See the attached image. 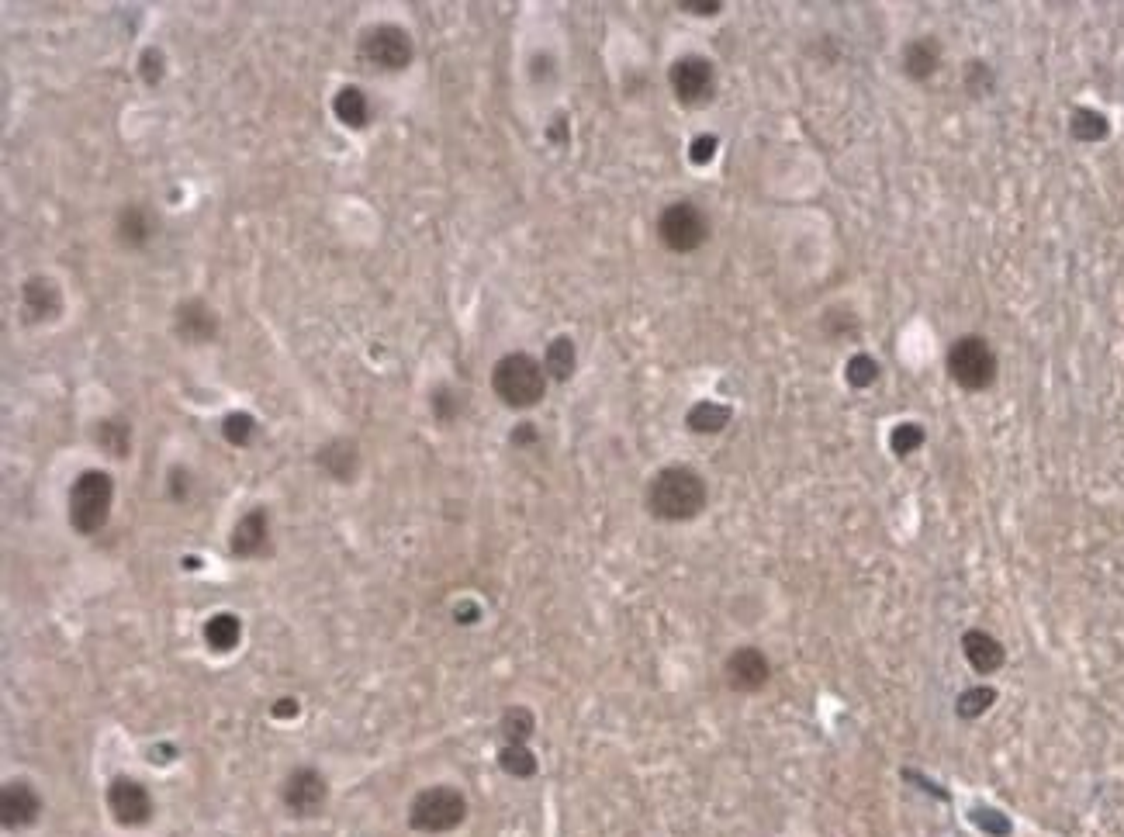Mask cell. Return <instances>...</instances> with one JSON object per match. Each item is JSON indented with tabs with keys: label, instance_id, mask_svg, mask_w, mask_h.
I'll return each mask as SVG.
<instances>
[{
	"label": "cell",
	"instance_id": "obj_1",
	"mask_svg": "<svg viewBox=\"0 0 1124 837\" xmlns=\"http://www.w3.org/2000/svg\"><path fill=\"white\" fill-rule=\"evenodd\" d=\"M706 481L696 467L685 464H668L647 485V509L665 523H685L696 519L706 509Z\"/></svg>",
	"mask_w": 1124,
	"mask_h": 837
},
{
	"label": "cell",
	"instance_id": "obj_2",
	"mask_svg": "<svg viewBox=\"0 0 1124 837\" xmlns=\"http://www.w3.org/2000/svg\"><path fill=\"white\" fill-rule=\"evenodd\" d=\"M492 388L509 409H533L547 395V371L530 353H505L492 371Z\"/></svg>",
	"mask_w": 1124,
	"mask_h": 837
},
{
	"label": "cell",
	"instance_id": "obj_3",
	"mask_svg": "<svg viewBox=\"0 0 1124 837\" xmlns=\"http://www.w3.org/2000/svg\"><path fill=\"white\" fill-rule=\"evenodd\" d=\"M111 502H115V478L108 471L90 467L70 488V526L84 537L101 533L108 526Z\"/></svg>",
	"mask_w": 1124,
	"mask_h": 837
},
{
	"label": "cell",
	"instance_id": "obj_4",
	"mask_svg": "<svg viewBox=\"0 0 1124 837\" xmlns=\"http://www.w3.org/2000/svg\"><path fill=\"white\" fill-rule=\"evenodd\" d=\"M467 799L454 786H429L412 799L409 824L422 834H447L464 824Z\"/></svg>",
	"mask_w": 1124,
	"mask_h": 837
},
{
	"label": "cell",
	"instance_id": "obj_5",
	"mask_svg": "<svg viewBox=\"0 0 1124 837\" xmlns=\"http://www.w3.org/2000/svg\"><path fill=\"white\" fill-rule=\"evenodd\" d=\"M948 374L958 388L986 391L997 381V353L983 336H962L948 350Z\"/></svg>",
	"mask_w": 1124,
	"mask_h": 837
},
{
	"label": "cell",
	"instance_id": "obj_6",
	"mask_svg": "<svg viewBox=\"0 0 1124 837\" xmlns=\"http://www.w3.org/2000/svg\"><path fill=\"white\" fill-rule=\"evenodd\" d=\"M658 236L671 253H692L709 239V222L703 208L692 201H675L661 211L658 218Z\"/></svg>",
	"mask_w": 1124,
	"mask_h": 837
},
{
	"label": "cell",
	"instance_id": "obj_7",
	"mask_svg": "<svg viewBox=\"0 0 1124 837\" xmlns=\"http://www.w3.org/2000/svg\"><path fill=\"white\" fill-rule=\"evenodd\" d=\"M360 56L377 70L398 73L412 63V39L398 25H374L360 35Z\"/></svg>",
	"mask_w": 1124,
	"mask_h": 837
},
{
	"label": "cell",
	"instance_id": "obj_8",
	"mask_svg": "<svg viewBox=\"0 0 1124 837\" xmlns=\"http://www.w3.org/2000/svg\"><path fill=\"white\" fill-rule=\"evenodd\" d=\"M281 796L294 817H319V813L326 810L329 782H326V775H319L315 768H294L288 779H284Z\"/></svg>",
	"mask_w": 1124,
	"mask_h": 837
},
{
	"label": "cell",
	"instance_id": "obj_9",
	"mask_svg": "<svg viewBox=\"0 0 1124 837\" xmlns=\"http://www.w3.org/2000/svg\"><path fill=\"white\" fill-rule=\"evenodd\" d=\"M668 80L682 104H703L716 87V70L706 56H682L671 63Z\"/></svg>",
	"mask_w": 1124,
	"mask_h": 837
},
{
	"label": "cell",
	"instance_id": "obj_10",
	"mask_svg": "<svg viewBox=\"0 0 1124 837\" xmlns=\"http://www.w3.org/2000/svg\"><path fill=\"white\" fill-rule=\"evenodd\" d=\"M108 810L115 813V820L122 827H142L153 820V796H149V789L139 779L118 775L108 786Z\"/></svg>",
	"mask_w": 1124,
	"mask_h": 837
},
{
	"label": "cell",
	"instance_id": "obj_11",
	"mask_svg": "<svg viewBox=\"0 0 1124 837\" xmlns=\"http://www.w3.org/2000/svg\"><path fill=\"white\" fill-rule=\"evenodd\" d=\"M42 813V796L35 793L32 782L14 779L0 789V820H4L7 831H25L39 820Z\"/></svg>",
	"mask_w": 1124,
	"mask_h": 837
},
{
	"label": "cell",
	"instance_id": "obj_12",
	"mask_svg": "<svg viewBox=\"0 0 1124 837\" xmlns=\"http://www.w3.org/2000/svg\"><path fill=\"white\" fill-rule=\"evenodd\" d=\"M173 333L187 346H205L218 333V315L201 298H187L173 312Z\"/></svg>",
	"mask_w": 1124,
	"mask_h": 837
},
{
	"label": "cell",
	"instance_id": "obj_13",
	"mask_svg": "<svg viewBox=\"0 0 1124 837\" xmlns=\"http://www.w3.org/2000/svg\"><path fill=\"white\" fill-rule=\"evenodd\" d=\"M723 675H727V685L734 692H758L772 678V665L758 647H737L723 665Z\"/></svg>",
	"mask_w": 1124,
	"mask_h": 837
},
{
	"label": "cell",
	"instance_id": "obj_14",
	"mask_svg": "<svg viewBox=\"0 0 1124 837\" xmlns=\"http://www.w3.org/2000/svg\"><path fill=\"white\" fill-rule=\"evenodd\" d=\"M21 312H25L28 322H52L59 312H63V294H59V284L45 274H35L21 284Z\"/></svg>",
	"mask_w": 1124,
	"mask_h": 837
},
{
	"label": "cell",
	"instance_id": "obj_15",
	"mask_svg": "<svg viewBox=\"0 0 1124 837\" xmlns=\"http://www.w3.org/2000/svg\"><path fill=\"white\" fill-rule=\"evenodd\" d=\"M962 654H965V661L972 665V671H979V675H993V671H1000L1003 661H1007L1003 644L986 630H965L962 633Z\"/></svg>",
	"mask_w": 1124,
	"mask_h": 837
},
{
	"label": "cell",
	"instance_id": "obj_16",
	"mask_svg": "<svg viewBox=\"0 0 1124 837\" xmlns=\"http://www.w3.org/2000/svg\"><path fill=\"white\" fill-rule=\"evenodd\" d=\"M270 540V523H267V509H250L232 530V554L236 557H260L267 550Z\"/></svg>",
	"mask_w": 1124,
	"mask_h": 837
},
{
	"label": "cell",
	"instance_id": "obj_17",
	"mask_svg": "<svg viewBox=\"0 0 1124 837\" xmlns=\"http://www.w3.org/2000/svg\"><path fill=\"white\" fill-rule=\"evenodd\" d=\"M115 232H118V243L128 246V250H142V246L156 236V222H153V215H149V208L125 205L118 211Z\"/></svg>",
	"mask_w": 1124,
	"mask_h": 837
},
{
	"label": "cell",
	"instance_id": "obj_18",
	"mask_svg": "<svg viewBox=\"0 0 1124 837\" xmlns=\"http://www.w3.org/2000/svg\"><path fill=\"white\" fill-rule=\"evenodd\" d=\"M941 66V45L931 39V35H924V39H914L903 45V73H907L910 80H927L934 77Z\"/></svg>",
	"mask_w": 1124,
	"mask_h": 837
},
{
	"label": "cell",
	"instance_id": "obj_19",
	"mask_svg": "<svg viewBox=\"0 0 1124 837\" xmlns=\"http://www.w3.org/2000/svg\"><path fill=\"white\" fill-rule=\"evenodd\" d=\"M319 464L322 471L329 474L333 481H353V474H357V464H360V454H357V443L350 440H333L326 443V447L319 450Z\"/></svg>",
	"mask_w": 1124,
	"mask_h": 837
},
{
	"label": "cell",
	"instance_id": "obj_20",
	"mask_svg": "<svg viewBox=\"0 0 1124 837\" xmlns=\"http://www.w3.org/2000/svg\"><path fill=\"white\" fill-rule=\"evenodd\" d=\"M94 440L104 454L122 461V457H128V450H132V426H128L125 419H101L94 429Z\"/></svg>",
	"mask_w": 1124,
	"mask_h": 837
},
{
	"label": "cell",
	"instance_id": "obj_21",
	"mask_svg": "<svg viewBox=\"0 0 1124 837\" xmlns=\"http://www.w3.org/2000/svg\"><path fill=\"white\" fill-rule=\"evenodd\" d=\"M336 118L346 128H364L367 118H371V104H367V94L360 87H343L333 101Z\"/></svg>",
	"mask_w": 1124,
	"mask_h": 837
},
{
	"label": "cell",
	"instance_id": "obj_22",
	"mask_svg": "<svg viewBox=\"0 0 1124 837\" xmlns=\"http://www.w3.org/2000/svg\"><path fill=\"white\" fill-rule=\"evenodd\" d=\"M243 637V623H239L236 613H215L205 623V644L211 651H232Z\"/></svg>",
	"mask_w": 1124,
	"mask_h": 837
},
{
	"label": "cell",
	"instance_id": "obj_23",
	"mask_svg": "<svg viewBox=\"0 0 1124 837\" xmlns=\"http://www.w3.org/2000/svg\"><path fill=\"white\" fill-rule=\"evenodd\" d=\"M575 364H578V350L568 336H557L554 343L547 346V353H543V371L554 377V381H568V377L575 374Z\"/></svg>",
	"mask_w": 1124,
	"mask_h": 837
},
{
	"label": "cell",
	"instance_id": "obj_24",
	"mask_svg": "<svg viewBox=\"0 0 1124 837\" xmlns=\"http://www.w3.org/2000/svg\"><path fill=\"white\" fill-rule=\"evenodd\" d=\"M730 416H734V412L720 402H696L685 412V426H689L692 433H720L730 422Z\"/></svg>",
	"mask_w": 1124,
	"mask_h": 837
},
{
	"label": "cell",
	"instance_id": "obj_25",
	"mask_svg": "<svg viewBox=\"0 0 1124 837\" xmlns=\"http://www.w3.org/2000/svg\"><path fill=\"white\" fill-rule=\"evenodd\" d=\"M1069 135L1076 142H1104L1111 135V122L1093 108H1076L1069 115Z\"/></svg>",
	"mask_w": 1124,
	"mask_h": 837
},
{
	"label": "cell",
	"instance_id": "obj_26",
	"mask_svg": "<svg viewBox=\"0 0 1124 837\" xmlns=\"http://www.w3.org/2000/svg\"><path fill=\"white\" fill-rule=\"evenodd\" d=\"M499 730H502L505 744H526L533 730H537V720H533V713L526 710V706H512V710L502 713Z\"/></svg>",
	"mask_w": 1124,
	"mask_h": 837
},
{
	"label": "cell",
	"instance_id": "obj_27",
	"mask_svg": "<svg viewBox=\"0 0 1124 837\" xmlns=\"http://www.w3.org/2000/svg\"><path fill=\"white\" fill-rule=\"evenodd\" d=\"M499 765L512 779H530V775L537 772V758H533V751L526 748V744H505L499 751Z\"/></svg>",
	"mask_w": 1124,
	"mask_h": 837
},
{
	"label": "cell",
	"instance_id": "obj_28",
	"mask_svg": "<svg viewBox=\"0 0 1124 837\" xmlns=\"http://www.w3.org/2000/svg\"><path fill=\"white\" fill-rule=\"evenodd\" d=\"M993 703H997V689H990V685H972V689H965L962 696H958L955 713L962 716V720H976V716H983Z\"/></svg>",
	"mask_w": 1124,
	"mask_h": 837
},
{
	"label": "cell",
	"instance_id": "obj_29",
	"mask_svg": "<svg viewBox=\"0 0 1124 837\" xmlns=\"http://www.w3.org/2000/svg\"><path fill=\"white\" fill-rule=\"evenodd\" d=\"M924 440H927V433L920 422H900V426H893V433H889V450H893L896 457H910L924 447Z\"/></svg>",
	"mask_w": 1124,
	"mask_h": 837
},
{
	"label": "cell",
	"instance_id": "obj_30",
	"mask_svg": "<svg viewBox=\"0 0 1124 837\" xmlns=\"http://www.w3.org/2000/svg\"><path fill=\"white\" fill-rule=\"evenodd\" d=\"M253 433H256V419L250 412H229L222 422V436L232 447H246V443L253 440Z\"/></svg>",
	"mask_w": 1124,
	"mask_h": 837
},
{
	"label": "cell",
	"instance_id": "obj_31",
	"mask_svg": "<svg viewBox=\"0 0 1124 837\" xmlns=\"http://www.w3.org/2000/svg\"><path fill=\"white\" fill-rule=\"evenodd\" d=\"M875 381H879V364H875V357H869V353H855V357L848 360V384L851 388H872Z\"/></svg>",
	"mask_w": 1124,
	"mask_h": 837
},
{
	"label": "cell",
	"instance_id": "obj_32",
	"mask_svg": "<svg viewBox=\"0 0 1124 837\" xmlns=\"http://www.w3.org/2000/svg\"><path fill=\"white\" fill-rule=\"evenodd\" d=\"M429 409H433V416L440 419V422H454L457 412H460L457 391L450 388V384H436L433 395H429Z\"/></svg>",
	"mask_w": 1124,
	"mask_h": 837
},
{
	"label": "cell",
	"instance_id": "obj_33",
	"mask_svg": "<svg viewBox=\"0 0 1124 837\" xmlns=\"http://www.w3.org/2000/svg\"><path fill=\"white\" fill-rule=\"evenodd\" d=\"M965 90H969L972 97H983V94H990L993 90V84H997V80H993V73H990V66L986 63H969L965 66Z\"/></svg>",
	"mask_w": 1124,
	"mask_h": 837
},
{
	"label": "cell",
	"instance_id": "obj_34",
	"mask_svg": "<svg viewBox=\"0 0 1124 837\" xmlns=\"http://www.w3.org/2000/svg\"><path fill=\"white\" fill-rule=\"evenodd\" d=\"M139 63H142V80H146L149 87L160 84L163 73H167V66H163V63H167V59H163V52H160V49H146V52H142Z\"/></svg>",
	"mask_w": 1124,
	"mask_h": 837
},
{
	"label": "cell",
	"instance_id": "obj_35",
	"mask_svg": "<svg viewBox=\"0 0 1124 837\" xmlns=\"http://www.w3.org/2000/svg\"><path fill=\"white\" fill-rule=\"evenodd\" d=\"M716 146H720L716 135H699V139H692V146H689V160L699 163V167H706V163L716 156Z\"/></svg>",
	"mask_w": 1124,
	"mask_h": 837
},
{
	"label": "cell",
	"instance_id": "obj_36",
	"mask_svg": "<svg viewBox=\"0 0 1124 837\" xmlns=\"http://www.w3.org/2000/svg\"><path fill=\"white\" fill-rule=\"evenodd\" d=\"M187 478H191V474L184 471V467H173L170 471V495L177 502H184L187 499V492H191V485H187Z\"/></svg>",
	"mask_w": 1124,
	"mask_h": 837
},
{
	"label": "cell",
	"instance_id": "obj_37",
	"mask_svg": "<svg viewBox=\"0 0 1124 837\" xmlns=\"http://www.w3.org/2000/svg\"><path fill=\"white\" fill-rule=\"evenodd\" d=\"M512 443H516V447H530V443H537V426H533V422H523V426H516V433H512Z\"/></svg>",
	"mask_w": 1124,
	"mask_h": 837
},
{
	"label": "cell",
	"instance_id": "obj_38",
	"mask_svg": "<svg viewBox=\"0 0 1124 837\" xmlns=\"http://www.w3.org/2000/svg\"><path fill=\"white\" fill-rule=\"evenodd\" d=\"M682 7V11H689V14H716L720 11V0H685V4H678Z\"/></svg>",
	"mask_w": 1124,
	"mask_h": 837
},
{
	"label": "cell",
	"instance_id": "obj_39",
	"mask_svg": "<svg viewBox=\"0 0 1124 837\" xmlns=\"http://www.w3.org/2000/svg\"><path fill=\"white\" fill-rule=\"evenodd\" d=\"M274 716H298V699H277Z\"/></svg>",
	"mask_w": 1124,
	"mask_h": 837
},
{
	"label": "cell",
	"instance_id": "obj_40",
	"mask_svg": "<svg viewBox=\"0 0 1124 837\" xmlns=\"http://www.w3.org/2000/svg\"><path fill=\"white\" fill-rule=\"evenodd\" d=\"M547 135H550V139H554V142H564V118H557V125L550 128Z\"/></svg>",
	"mask_w": 1124,
	"mask_h": 837
}]
</instances>
